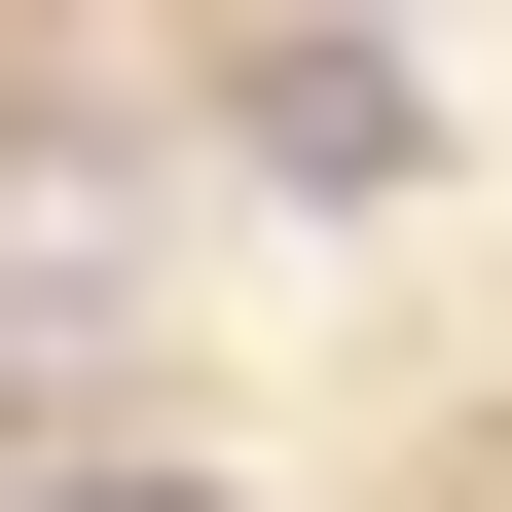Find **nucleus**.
<instances>
[{
    "mask_svg": "<svg viewBox=\"0 0 512 512\" xmlns=\"http://www.w3.org/2000/svg\"><path fill=\"white\" fill-rule=\"evenodd\" d=\"M220 147H256V183H330V220H366V183L439 147V74H403V37H256V74H220Z\"/></svg>",
    "mask_w": 512,
    "mask_h": 512,
    "instance_id": "f257e3e1",
    "label": "nucleus"
},
{
    "mask_svg": "<svg viewBox=\"0 0 512 512\" xmlns=\"http://www.w3.org/2000/svg\"><path fill=\"white\" fill-rule=\"evenodd\" d=\"M37 512H220V476H37Z\"/></svg>",
    "mask_w": 512,
    "mask_h": 512,
    "instance_id": "f03ea898",
    "label": "nucleus"
}]
</instances>
